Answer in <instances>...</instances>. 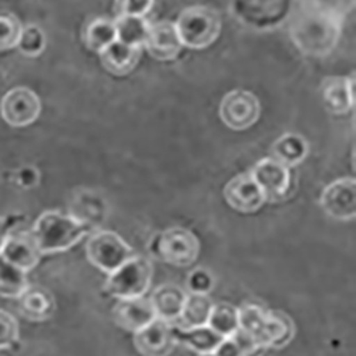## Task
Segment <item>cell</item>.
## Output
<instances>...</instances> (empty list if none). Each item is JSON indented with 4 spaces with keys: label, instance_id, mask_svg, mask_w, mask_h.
I'll return each mask as SVG.
<instances>
[{
    "label": "cell",
    "instance_id": "cell-1",
    "mask_svg": "<svg viewBox=\"0 0 356 356\" xmlns=\"http://www.w3.org/2000/svg\"><path fill=\"white\" fill-rule=\"evenodd\" d=\"M289 16V36L301 53L323 57L337 49L341 40L343 17L307 3Z\"/></svg>",
    "mask_w": 356,
    "mask_h": 356
},
{
    "label": "cell",
    "instance_id": "cell-2",
    "mask_svg": "<svg viewBox=\"0 0 356 356\" xmlns=\"http://www.w3.org/2000/svg\"><path fill=\"white\" fill-rule=\"evenodd\" d=\"M238 330L264 349L284 348L295 335L292 319L282 311H265L259 305L245 304L238 308Z\"/></svg>",
    "mask_w": 356,
    "mask_h": 356
},
{
    "label": "cell",
    "instance_id": "cell-3",
    "mask_svg": "<svg viewBox=\"0 0 356 356\" xmlns=\"http://www.w3.org/2000/svg\"><path fill=\"white\" fill-rule=\"evenodd\" d=\"M93 228L70 214L60 211H44L36 220L31 235L42 255L70 250Z\"/></svg>",
    "mask_w": 356,
    "mask_h": 356
},
{
    "label": "cell",
    "instance_id": "cell-4",
    "mask_svg": "<svg viewBox=\"0 0 356 356\" xmlns=\"http://www.w3.org/2000/svg\"><path fill=\"white\" fill-rule=\"evenodd\" d=\"M178 36L184 47L201 50L210 47L221 33V16L209 6L184 9L175 22Z\"/></svg>",
    "mask_w": 356,
    "mask_h": 356
},
{
    "label": "cell",
    "instance_id": "cell-5",
    "mask_svg": "<svg viewBox=\"0 0 356 356\" xmlns=\"http://www.w3.org/2000/svg\"><path fill=\"white\" fill-rule=\"evenodd\" d=\"M152 255L172 266H190L200 255L195 234L183 227H172L156 234L148 244Z\"/></svg>",
    "mask_w": 356,
    "mask_h": 356
},
{
    "label": "cell",
    "instance_id": "cell-6",
    "mask_svg": "<svg viewBox=\"0 0 356 356\" xmlns=\"http://www.w3.org/2000/svg\"><path fill=\"white\" fill-rule=\"evenodd\" d=\"M292 0H231V12L254 31H273L291 15Z\"/></svg>",
    "mask_w": 356,
    "mask_h": 356
},
{
    "label": "cell",
    "instance_id": "cell-7",
    "mask_svg": "<svg viewBox=\"0 0 356 356\" xmlns=\"http://www.w3.org/2000/svg\"><path fill=\"white\" fill-rule=\"evenodd\" d=\"M153 265L145 257L134 255L120 268L108 274L104 289L117 300L145 296L152 285Z\"/></svg>",
    "mask_w": 356,
    "mask_h": 356
},
{
    "label": "cell",
    "instance_id": "cell-8",
    "mask_svg": "<svg viewBox=\"0 0 356 356\" xmlns=\"http://www.w3.org/2000/svg\"><path fill=\"white\" fill-rule=\"evenodd\" d=\"M87 259L97 270L111 274L136 254L133 248L123 240V236L114 231L99 229L92 232L86 245Z\"/></svg>",
    "mask_w": 356,
    "mask_h": 356
},
{
    "label": "cell",
    "instance_id": "cell-9",
    "mask_svg": "<svg viewBox=\"0 0 356 356\" xmlns=\"http://www.w3.org/2000/svg\"><path fill=\"white\" fill-rule=\"evenodd\" d=\"M250 174L261 188L265 202L284 201L293 193L295 184L291 168L273 157L259 160Z\"/></svg>",
    "mask_w": 356,
    "mask_h": 356
},
{
    "label": "cell",
    "instance_id": "cell-10",
    "mask_svg": "<svg viewBox=\"0 0 356 356\" xmlns=\"http://www.w3.org/2000/svg\"><path fill=\"white\" fill-rule=\"evenodd\" d=\"M261 115V103L252 92L236 90L228 92L220 104V117L222 123L234 130L243 131L252 127Z\"/></svg>",
    "mask_w": 356,
    "mask_h": 356
},
{
    "label": "cell",
    "instance_id": "cell-11",
    "mask_svg": "<svg viewBox=\"0 0 356 356\" xmlns=\"http://www.w3.org/2000/svg\"><path fill=\"white\" fill-rule=\"evenodd\" d=\"M40 111V99L27 87L12 88L0 103V113H2L3 120L12 127H26L35 123Z\"/></svg>",
    "mask_w": 356,
    "mask_h": 356
},
{
    "label": "cell",
    "instance_id": "cell-12",
    "mask_svg": "<svg viewBox=\"0 0 356 356\" xmlns=\"http://www.w3.org/2000/svg\"><path fill=\"white\" fill-rule=\"evenodd\" d=\"M323 213L337 221H352L356 217V181L345 177L331 183L321 194Z\"/></svg>",
    "mask_w": 356,
    "mask_h": 356
},
{
    "label": "cell",
    "instance_id": "cell-13",
    "mask_svg": "<svg viewBox=\"0 0 356 356\" xmlns=\"http://www.w3.org/2000/svg\"><path fill=\"white\" fill-rule=\"evenodd\" d=\"M224 198L232 210L243 214L257 213L265 204V197L250 172L231 178L224 188Z\"/></svg>",
    "mask_w": 356,
    "mask_h": 356
},
{
    "label": "cell",
    "instance_id": "cell-14",
    "mask_svg": "<svg viewBox=\"0 0 356 356\" xmlns=\"http://www.w3.org/2000/svg\"><path fill=\"white\" fill-rule=\"evenodd\" d=\"M133 341L136 349L143 356H168L177 345L172 323L159 318L136 332Z\"/></svg>",
    "mask_w": 356,
    "mask_h": 356
},
{
    "label": "cell",
    "instance_id": "cell-15",
    "mask_svg": "<svg viewBox=\"0 0 356 356\" xmlns=\"http://www.w3.org/2000/svg\"><path fill=\"white\" fill-rule=\"evenodd\" d=\"M156 312L150 298L137 296V298L118 300L113 308L114 322L129 332H138L144 326L156 319Z\"/></svg>",
    "mask_w": 356,
    "mask_h": 356
},
{
    "label": "cell",
    "instance_id": "cell-16",
    "mask_svg": "<svg viewBox=\"0 0 356 356\" xmlns=\"http://www.w3.org/2000/svg\"><path fill=\"white\" fill-rule=\"evenodd\" d=\"M144 47L157 60L168 62L174 60L181 53L184 46L180 40V36H178L175 23L164 20L150 24V31H148Z\"/></svg>",
    "mask_w": 356,
    "mask_h": 356
},
{
    "label": "cell",
    "instance_id": "cell-17",
    "mask_svg": "<svg viewBox=\"0 0 356 356\" xmlns=\"http://www.w3.org/2000/svg\"><path fill=\"white\" fill-rule=\"evenodd\" d=\"M0 257L19 270L29 273L39 264L42 254L38 250L31 232H13L6 240Z\"/></svg>",
    "mask_w": 356,
    "mask_h": 356
},
{
    "label": "cell",
    "instance_id": "cell-18",
    "mask_svg": "<svg viewBox=\"0 0 356 356\" xmlns=\"http://www.w3.org/2000/svg\"><path fill=\"white\" fill-rule=\"evenodd\" d=\"M325 108L332 114H345L355 106V80L348 76L325 79L321 87Z\"/></svg>",
    "mask_w": 356,
    "mask_h": 356
},
{
    "label": "cell",
    "instance_id": "cell-19",
    "mask_svg": "<svg viewBox=\"0 0 356 356\" xmlns=\"http://www.w3.org/2000/svg\"><path fill=\"white\" fill-rule=\"evenodd\" d=\"M172 334L177 343L187 346L198 355L216 352V349L224 341V338L214 332L209 325L186 328V326L172 323Z\"/></svg>",
    "mask_w": 356,
    "mask_h": 356
},
{
    "label": "cell",
    "instance_id": "cell-20",
    "mask_svg": "<svg viewBox=\"0 0 356 356\" xmlns=\"http://www.w3.org/2000/svg\"><path fill=\"white\" fill-rule=\"evenodd\" d=\"M141 53L143 47L127 46L115 40L99 54L102 65L108 73L114 76H127L138 65Z\"/></svg>",
    "mask_w": 356,
    "mask_h": 356
},
{
    "label": "cell",
    "instance_id": "cell-21",
    "mask_svg": "<svg viewBox=\"0 0 356 356\" xmlns=\"http://www.w3.org/2000/svg\"><path fill=\"white\" fill-rule=\"evenodd\" d=\"M186 298L187 295L180 286L164 284L156 288L150 301L159 319L170 323H177L181 316Z\"/></svg>",
    "mask_w": 356,
    "mask_h": 356
},
{
    "label": "cell",
    "instance_id": "cell-22",
    "mask_svg": "<svg viewBox=\"0 0 356 356\" xmlns=\"http://www.w3.org/2000/svg\"><path fill=\"white\" fill-rule=\"evenodd\" d=\"M22 315L33 322H43L49 319L56 309L53 295L43 286H31L17 298Z\"/></svg>",
    "mask_w": 356,
    "mask_h": 356
},
{
    "label": "cell",
    "instance_id": "cell-23",
    "mask_svg": "<svg viewBox=\"0 0 356 356\" xmlns=\"http://www.w3.org/2000/svg\"><path fill=\"white\" fill-rule=\"evenodd\" d=\"M309 152L307 138L295 133H286L278 137L271 147V157L292 168L301 164Z\"/></svg>",
    "mask_w": 356,
    "mask_h": 356
},
{
    "label": "cell",
    "instance_id": "cell-24",
    "mask_svg": "<svg viewBox=\"0 0 356 356\" xmlns=\"http://www.w3.org/2000/svg\"><path fill=\"white\" fill-rule=\"evenodd\" d=\"M150 22L145 17L120 15L114 20L117 42L127 46L144 47V43L150 31Z\"/></svg>",
    "mask_w": 356,
    "mask_h": 356
},
{
    "label": "cell",
    "instance_id": "cell-25",
    "mask_svg": "<svg viewBox=\"0 0 356 356\" xmlns=\"http://www.w3.org/2000/svg\"><path fill=\"white\" fill-rule=\"evenodd\" d=\"M213 307H214V302L211 301L209 295L191 292L190 295H187L181 316L177 323L186 326V328H190V326L207 325Z\"/></svg>",
    "mask_w": 356,
    "mask_h": 356
},
{
    "label": "cell",
    "instance_id": "cell-26",
    "mask_svg": "<svg viewBox=\"0 0 356 356\" xmlns=\"http://www.w3.org/2000/svg\"><path fill=\"white\" fill-rule=\"evenodd\" d=\"M27 286V273L0 257V296L17 300Z\"/></svg>",
    "mask_w": 356,
    "mask_h": 356
},
{
    "label": "cell",
    "instance_id": "cell-27",
    "mask_svg": "<svg viewBox=\"0 0 356 356\" xmlns=\"http://www.w3.org/2000/svg\"><path fill=\"white\" fill-rule=\"evenodd\" d=\"M207 325H209L214 332H217L222 338L232 337L236 331H238V326H240L238 308L224 302L214 304Z\"/></svg>",
    "mask_w": 356,
    "mask_h": 356
},
{
    "label": "cell",
    "instance_id": "cell-28",
    "mask_svg": "<svg viewBox=\"0 0 356 356\" xmlns=\"http://www.w3.org/2000/svg\"><path fill=\"white\" fill-rule=\"evenodd\" d=\"M84 40L88 49L96 53H102L106 47L117 40L114 22L107 19H97L92 22L86 29Z\"/></svg>",
    "mask_w": 356,
    "mask_h": 356
},
{
    "label": "cell",
    "instance_id": "cell-29",
    "mask_svg": "<svg viewBox=\"0 0 356 356\" xmlns=\"http://www.w3.org/2000/svg\"><path fill=\"white\" fill-rule=\"evenodd\" d=\"M16 47L22 54L27 57H38L46 49L44 31L38 24L23 26Z\"/></svg>",
    "mask_w": 356,
    "mask_h": 356
},
{
    "label": "cell",
    "instance_id": "cell-30",
    "mask_svg": "<svg viewBox=\"0 0 356 356\" xmlns=\"http://www.w3.org/2000/svg\"><path fill=\"white\" fill-rule=\"evenodd\" d=\"M22 23L10 13H0V51L15 49L22 32Z\"/></svg>",
    "mask_w": 356,
    "mask_h": 356
},
{
    "label": "cell",
    "instance_id": "cell-31",
    "mask_svg": "<svg viewBox=\"0 0 356 356\" xmlns=\"http://www.w3.org/2000/svg\"><path fill=\"white\" fill-rule=\"evenodd\" d=\"M19 339V322L8 311L0 308V350L9 349Z\"/></svg>",
    "mask_w": 356,
    "mask_h": 356
},
{
    "label": "cell",
    "instance_id": "cell-32",
    "mask_svg": "<svg viewBox=\"0 0 356 356\" xmlns=\"http://www.w3.org/2000/svg\"><path fill=\"white\" fill-rule=\"evenodd\" d=\"M187 285L193 293L209 295L216 285V280L210 271H207L204 268H195L188 275Z\"/></svg>",
    "mask_w": 356,
    "mask_h": 356
},
{
    "label": "cell",
    "instance_id": "cell-33",
    "mask_svg": "<svg viewBox=\"0 0 356 356\" xmlns=\"http://www.w3.org/2000/svg\"><path fill=\"white\" fill-rule=\"evenodd\" d=\"M307 5L335 13L345 19V16L353 9L355 0H307Z\"/></svg>",
    "mask_w": 356,
    "mask_h": 356
},
{
    "label": "cell",
    "instance_id": "cell-34",
    "mask_svg": "<svg viewBox=\"0 0 356 356\" xmlns=\"http://www.w3.org/2000/svg\"><path fill=\"white\" fill-rule=\"evenodd\" d=\"M154 6V0H120V15L145 17Z\"/></svg>",
    "mask_w": 356,
    "mask_h": 356
},
{
    "label": "cell",
    "instance_id": "cell-35",
    "mask_svg": "<svg viewBox=\"0 0 356 356\" xmlns=\"http://www.w3.org/2000/svg\"><path fill=\"white\" fill-rule=\"evenodd\" d=\"M26 221V216L23 214H8L0 216V251H2L6 240Z\"/></svg>",
    "mask_w": 356,
    "mask_h": 356
},
{
    "label": "cell",
    "instance_id": "cell-36",
    "mask_svg": "<svg viewBox=\"0 0 356 356\" xmlns=\"http://www.w3.org/2000/svg\"><path fill=\"white\" fill-rule=\"evenodd\" d=\"M16 183L22 188H33L40 183V172L35 165H23L15 174Z\"/></svg>",
    "mask_w": 356,
    "mask_h": 356
},
{
    "label": "cell",
    "instance_id": "cell-37",
    "mask_svg": "<svg viewBox=\"0 0 356 356\" xmlns=\"http://www.w3.org/2000/svg\"><path fill=\"white\" fill-rule=\"evenodd\" d=\"M216 356H245L240 345L236 343L231 337L224 338L220 346L216 349Z\"/></svg>",
    "mask_w": 356,
    "mask_h": 356
},
{
    "label": "cell",
    "instance_id": "cell-38",
    "mask_svg": "<svg viewBox=\"0 0 356 356\" xmlns=\"http://www.w3.org/2000/svg\"><path fill=\"white\" fill-rule=\"evenodd\" d=\"M198 356H216V353H202V355H198Z\"/></svg>",
    "mask_w": 356,
    "mask_h": 356
}]
</instances>
